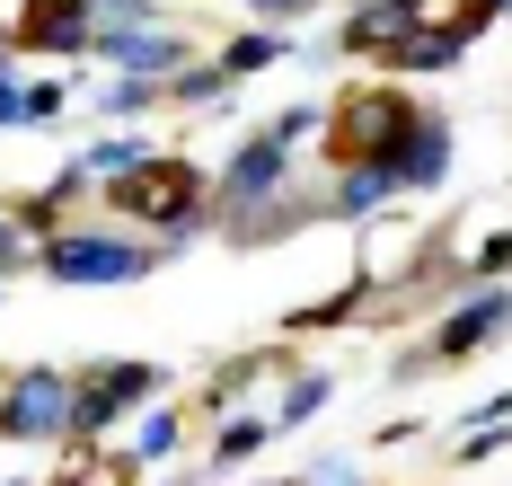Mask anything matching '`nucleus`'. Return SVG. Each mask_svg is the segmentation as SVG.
<instances>
[{"instance_id": "obj_1", "label": "nucleus", "mask_w": 512, "mask_h": 486, "mask_svg": "<svg viewBox=\"0 0 512 486\" xmlns=\"http://www.w3.org/2000/svg\"><path fill=\"white\" fill-rule=\"evenodd\" d=\"M159 257L142 239H124V230H53L45 239V274L53 283H142Z\"/></svg>"}, {"instance_id": "obj_2", "label": "nucleus", "mask_w": 512, "mask_h": 486, "mask_svg": "<svg viewBox=\"0 0 512 486\" xmlns=\"http://www.w3.org/2000/svg\"><path fill=\"white\" fill-rule=\"evenodd\" d=\"M106 195H115L124 221H159V230H195V213H204V186H195L186 160H142L124 186H106Z\"/></svg>"}, {"instance_id": "obj_3", "label": "nucleus", "mask_w": 512, "mask_h": 486, "mask_svg": "<svg viewBox=\"0 0 512 486\" xmlns=\"http://www.w3.org/2000/svg\"><path fill=\"white\" fill-rule=\"evenodd\" d=\"M407 98H389V89H380V98H354V107H336V124H327V133H336V160L345 168H389V151H398V142H407Z\"/></svg>"}, {"instance_id": "obj_4", "label": "nucleus", "mask_w": 512, "mask_h": 486, "mask_svg": "<svg viewBox=\"0 0 512 486\" xmlns=\"http://www.w3.org/2000/svg\"><path fill=\"white\" fill-rule=\"evenodd\" d=\"M0 433H9V442H53V433H71V380L62 372H18L9 398H0Z\"/></svg>"}, {"instance_id": "obj_5", "label": "nucleus", "mask_w": 512, "mask_h": 486, "mask_svg": "<svg viewBox=\"0 0 512 486\" xmlns=\"http://www.w3.org/2000/svg\"><path fill=\"white\" fill-rule=\"evenodd\" d=\"M159 389V372L151 363H106V372H89V380H71V433H98V425H115L133 398H151Z\"/></svg>"}, {"instance_id": "obj_6", "label": "nucleus", "mask_w": 512, "mask_h": 486, "mask_svg": "<svg viewBox=\"0 0 512 486\" xmlns=\"http://www.w3.org/2000/svg\"><path fill=\"white\" fill-rule=\"evenodd\" d=\"M98 54L115 62L124 80H151V89H168V80L186 71V45L159 36V27H115V36H98Z\"/></svg>"}, {"instance_id": "obj_7", "label": "nucleus", "mask_w": 512, "mask_h": 486, "mask_svg": "<svg viewBox=\"0 0 512 486\" xmlns=\"http://www.w3.org/2000/svg\"><path fill=\"white\" fill-rule=\"evenodd\" d=\"M9 45H36V54H80V45H98V27L80 18V0H27V9L9 18Z\"/></svg>"}, {"instance_id": "obj_8", "label": "nucleus", "mask_w": 512, "mask_h": 486, "mask_svg": "<svg viewBox=\"0 0 512 486\" xmlns=\"http://www.w3.org/2000/svg\"><path fill=\"white\" fill-rule=\"evenodd\" d=\"M415 36H424V0H371V9H354V18H345V45H354V54H398V45H415Z\"/></svg>"}, {"instance_id": "obj_9", "label": "nucleus", "mask_w": 512, "mask_h": 486, "mask_svg": "<svg viewBox=\"0 0 512 486\" xmlns=\"http://www.w3.org/2000/svg\"><path fill=\"white\" fill-rule=\"evenodd\" d=\"M283 177H292V151L256 133L248 151L221 168V204H265V195H283Z\"/></svg>"}, {"instance_id": "obj_10", "label": "nucleus", "mask_w": 512, "mask_h": 486, "mask_svg": "<svg viewBox=\"0 0 512 486\" xmlns=\"http://www.w3.org/2000/svg\"><path fill=\"white\" fill-rule=\"evenodd\" d=\"M442 168H451V124H442V115H415L407 142L389 151V177H398V186H442Z\"/></svg>"}, {"instance_id": "obj_11", "label": "nucleus", "mask_w": 512, "mask_h": 486, "mask_svg": "<svg viewBox=\"0 0 512 486\" xmlns=\"http://www.w3.org/2000/svg\"><path fill=\"white\" fill-rule=\"evenodd\" d=\"M512 327V292H486V301H468L460 319L442 327V345H433V354H442V363H451V354H477V345H486V336H504Z\"/></svg>"}, {"instance_id": "obj_12", "label": "nucleus", "mask_w": 512, "mask_h": 486, "mask_svg": "<svg viewBox=\"0 0 512 486\" xmlns=\"http://www.w3.org/2000/svg\"><path fill=\"white\" fill-rule=\"evenodd\" d=\"M389 195H398L389 168H336V213H380Z\"/></svg>"}, {"instance_id": "obj_13", "label": "nucleus", "mask_w": 512, "mask_h": 486, "mask_svg": "<svg viewBox=\"0 0 512 486\" xmlns=\"http://www.w3.org/2000/svg\"><path fill=\"white\" fill-rule=\"evenodd\" d=\"M274 54H292V45H283L274 27H256V36H239V45L221 54V80H248V71H265V62H274Z\"/></svg>"}, {"instance_id": "obj_14", "label": "nucleus", "mask_w": 512, "mask_h": 486, "mask_svg": "<svg viewBox=\"0 0 512 486\" xmlns=\"http://www.w3.org/2000/svg\"><path fill=\"white\" fill-rule=\"evenodd\" d=\"M230 80H221V62H186L177 80H168V98H186V107H204V98H221Z\"/></svg>"}, {"instance_id": "obj_15", "label": "nucleus", "mask_w": 512, "mask_h": 486, "mask_svg": "<svg viewBox=\"0 0 512 486\" xmlns=\"http://www.w3.org/2000/svg\"><path fill=\"white\" fill-rule=\"evenodd\" d=\"M80 18H89V27L106 18V36H115V27H151V0H80Z\"/></svg>"}, {"instance_id": "obj_16", "label": "nucleus", "mask_w": 512, "mask_h": 486, "mask_svg": "<svg viewBox=\"0 0 512 486\" xmlns=\"http://www.w3.org/2000/svg\"><path fill=\"white\" fill-rule=\"evenodd\" d=\"M318 124H327V107H283L274 124H265V142H283V151H292V142H309Z\"/></svg>"}, {"instance_id": "obj_17", "label": "nucleus", "mask_w": 512, "mask_h": 486, "mask_svg": "<svg viewBox=\"0 0 512 486\" xmlns=\"http://www.w3.org/2000/svg\"><path fill=\"white\" fill-rule=\"evenodd\" d=\"M168 451H177V416H151V425L133 433V460H124V469H142V460H168Z\"/></svg>"}, {"instance_id": "obj_18", "label": "nucleus", "mask_w": 512, "mask_h": 486, "mask_svg": "<svg viewBox=\"0 0 512 486\" xmlns=\"http://www.w3.org/2000/svg\"><path fill=\"white\" fill-rule=\"evenodd\" d=\"M142 160H151V142H98L89 151V168H106V177H133Z\"/></svg>"}, {"instance_id": "obj_19", "label": "nucleus", "mask_w": 512, "mask_h": 486, "mask_svg": "<svg viewBox=\"0 0 512 486\" xmlns=\"http://www.w3.org/2000/svg\"><path fill=\"white\" fill-rule=\"evenodd\" d=\"M256 442H265V416H239V425H221V442H212V460H248Z\"/></svg>"}, {"instance_id": "obj_20", "label": "nucleus", "mask_w": 512, "mask_h": 486, "mask_svg": "<svg viewBox=\"0 0 512 486\" xmlns=\"http://www.w3.org/2000/svg\"><path fill=\"white\" fill-rule=\"evenodd\" d=\"M318 407H327V380H301V389H292V398L274 407V425H309Z\"/></svg>"}, {"instance_id": "obj_21", "label": "nucleus", "mask_w": 512, "mask_h": 486, "mask_svg": "<svg viewBox=\"0 0 512 486\" xmlns=\"http://www.w3.org/2000/svg\"><path fill=\"white\" fill-rule=\"evenodd\" d=\"M151 107H159L151 80H115V89H106V115H151Z\"/></svg>"}, {"instance_id": "obj_22", "label": "nucleus", "mask_w": 512, "mask_h": 486, "mask_svg": "<svg viewBox=\"0 0 512 486\" xmlns=\"http://www.w3.org/2000/svg\"><path fill=\"white\" fill-rule=\"evenodd\" d=\"M9 124H27V89H18V80L0 71V133H9Z\"/></svg>"}, {"instance_id": "obj_23", "label": "nucleus", "mask_w": 512, "mask_h": 486, "mask_svg": "<svg viewBox=\"0 0 512 486\" xmlns=\"http://www.w3.org/2000/svg\"><path fill=\"white\" fill-rule=\"evenodd\" d=\"M468 266H477V274H504V266H512V239H504V230H495V239H486V248H477Z\"/></svg>"}, {"instance_id": "obj_24", "label": "nucleus", "mask_w": 512, "mask_h": 486, "mask_svg": "<svg viewBox=\"0 0 512 486\" xmlns=\"http://www.w3.org/2000/svg\"><path fill=\"white\" fill-rule=\"evenodd\" d=\"M62 115V89H27V124H53Z\"/></svg>"}, {"instance_id": "obj_25", "label": "nucleus", "mask_w": 512, "mask_h": 486, "mask_svg": "<svg viewBox=\"0 0 512 486\" xmlns=\"http://www.w3.org/2000/svg\"><path fill=\"white\" fill-rule=\"evenodd\" d=\"M9 257H18V221L0 213V274H9Z\"/></svg>"}, {"instance_id": "obj_26", "label": "nucleus", "mask_w": 512, "mask_h": 486, "mask_svg": "<svg viewBox=\"0 0 512 486\" xmlns=\"http://www.w3.org/2000/svg\"><path fill=\"white\" fill-rule=\"evenodd\" d=\"M248 9H265V18H292V9H309V0H248Z\"/></svg>"}, {"instance_id": "obj_27", "label": "nucleus", "mask_w": 512, "mask_h": 486, "mask_svg": "<svg viewBox=\"0 0 512 486\" xmlns=\"http://www.w3.org/2000/svg\"><path fill=\"white\" fill-rule=\"evenodd\" d=\"M0 71H9V27H0Z\"/></svg>"}, {"instance_id": "obj_28", "label": "nucleus", "mask_w": 512, "mask_h": 486, "mask_svg": "<svg viewBox=\"0 0 512 486\" xmlns=\"http://www.w3.org/2000/svg\"><path fill=\"white\" fill-rule=\"evenodd\" d=\"M9 486H27V478H9Z\"/></svg>"}, {"instance_id": "obj_29", "label": "nucleus", "mask_w": 512, "mask_h": 486, "mask_svg": "<svg viewBox=\"0 0 512 486\" xmlns=\"http://www.w3.org/2000/svg\"><path fill=\"white\" fill-rule=\"evenodd\" d=\"M495 9H504V0H495Z\"/></svg>"}, {"instance_id": "obj_30", "label": "nucleus", "mask_w": 512, "mask_h": 486, "mask_svg": "<svg viewBox=\"0 0 512 486\" xmlns=\"http://www.w3.org/2000/svg\"><path fill=\"white\" fill-rule=\"evenodd\" d=\"M336 486H345V478H336Z\"/></svg>"}]
</instances>
